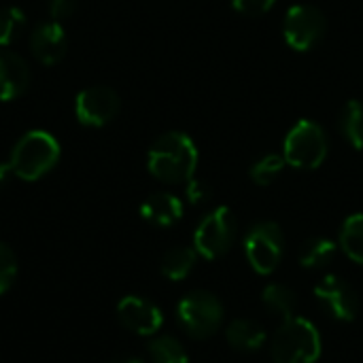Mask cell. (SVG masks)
Instances as JSON below:
<instances>
[{
	"instance_id": "cell-1",
	"label": "cell",
	"mask_w": 363,
	"mask_h": 363,
	"mask_svg": "<svg viewBox=\"0 0 363 363\" xmlns=\"http://www.w3.org/2000/svg\"><path fill=\"white\" fill-rule=\"evenodd\" d=\"M147 168L162 183H187L198 168V147L185 132H168L151 145Z\"/></svg>"
},
{
	"instance_id": "cell-2",
	"label": "cell",
	"mask_w": 363,
	"mask_h": 363,
	"mask_svg": "<svg viewBox=\"0 0 363 363\" xmlns=\"http://www.w3.org/2000/svg\"><path fill=\"white\" fill-rule=\"evenodd\" d=\"M323 351V340L317 325L304 317H287L277 328L270 340L274 363H317Z\"/></svg>"
},
{
	"instance_id": "cell-3",
	"label": "cell",
	"mask_w": 363,
	"mask_h": 363,
	"mask_svg": "<svg viewBox=\"0 0 363 363\" xmlns=\"http://www.w3.org/2000/svg\"><path fill=\"white\" fill-rule=\"evenodd\" d=\"M60 160V143L45 130H32L23 134L11 153V170L21 181H38Z\"/></svg>"
},
{
	"instance_id": "cell-4",
	"label": "cell",
	"mask_w": 363,
	"mask_h": 363,
	"mask_svg": "<svg viewBox=\"0 0 363 363\" xmlns=\"http://www.w3.org/2000/svg\"><path fill=\"white\" fill-rule=\"evenodd\" d=\"M177 319L181 328L196 340H206L215 336L225 319L221 300L211 291H189L177 306Z\"/></svg>"
},
{
	"instance_id": "cell-5",
	"label": "cell",
	"mask_w": 363,
	"mask_h": 363,
	"mask_svg": "<svg viewBox=\"0 0 363 363\" xmlns=\"http://www.w3.org/2000/svg\"><path fill=\"white\" fill-rule=\"evenodd\" d=\"M328 151H330V143H328L325 130L311 119L298 121L287 132L285 143H283L285 164H289L298 170L319 168L325 162Z\"/></svg>"
},
{
	"instance_id": "cell-6",
	"label": "cell",
	"mask_w": 363,
	"mask_h": 363,
	"mask_svg": "<svg viewBox=\"0 0 363 363\" xmlns=\"http://www.w3.org/2000/svg\"><path fill=\"white\" fill-rule=\"evenodd\" d=\"M285 253V234L279 223L274 221H259L255 223L245 236V255L251 268L262 274L270 277L283 262Z\"/></svg>"
},
{
	"instance_id": "cell-7",
	"label": "cell",
	"mask_w": 363,
	"mask_h": 363,
	"mask_svg": "<svg viewBox=\"0 0 363 363\" xmlns=\"http://www.w3.org/2000/svg\"><path fill=\"white\" fill-rule=\"evenodd\" d=\"M236 234L238 223L234 213L228 206H217L196 228L194 249L204 259H219L232 249Z\"/></svg>"
},
{
	"instance_id": "cell-8",
	"label": "cell",
	"mask_w": 363,
	"mask_h": 363,
	"mask_svg": "<svg viewBox=\"0 0 363 363\" xmlns=\"http://www.w3.org/2000/svg\"><path fill=\"white\" fill-rule=\"evenodd\" d=\"M325 15L311 4H296L285 13L283 36L294 51L313 49L325 34Z\"/></svg>"
},
{
	"instance_id": "cell-9",
	"label": "cell",
	"mask_w": 363,
	"mask_h": 363,
	"mask_svg": "<svg viewBox=\"0 0 363 363\" xmlns=\"http://www.w3.org/2000/svg\"><path fill=\"white\" fill-rule=\"evenodd\" d=\"M315 298L321 304V308L336 321L351 323L359 315L357 291L336 274H328L315 285Z\"/></svg>"
},
{
	"instance_id": "cell-10",
	"label": "cell",
	"mask_w": 363,
	"mask_h": 363,
	"mask_svg": "<svg viewBox=\"0 0 363 363\" xmlns=\"http://www.w3.org/2000/svg\"><path fill=\"white\" fill-rule=\"evenodd\" d=\"M119 113V96L115 89L94 85L83 89L74 100V115L79 123L89 128L106 125Z\"/></svg>"
},
{
	"instance_id": "cell-11",
	"label": "cell",
	"mask_w": 363,
	"mask_h": 363,
	"mask_svg": "<svg viewBox=\"0 0 363 363\" xmlns=\"http://www.w3.org/2000/svg\"><path fill=\"white\" fill-rule=\"evenodd\" d=\"M117 317L125 330L138 336H153L164 323L162 311L153 302L138 296H125L117 306Z\"/></svg>"
},
{
	"instance_id": "cell-12",
	"label": "cell",
	"mask_w": 363,
	"mask_h": 363,
	"mask_svg": "<svg viewBox=\"0 0 363 363\" xmlns=\"http://www.w3.org/2000/svg\"><path fill=\"white\" fill-rule=\"evenodd\" d=\"M30 47L32 53L36 55V60H40L43 64L51 66L57 64L68 49V40L66 34L60 26V21H43L32 30L30 36Z\"/></svg>"
},
{
	"instance_id": "cell-13",
	"label": "cell",
	"mask_w": 363,
	"mask_h": 363,
	"mask_svg": "<svg viewBox=\"0 0 363 363\" xmlns=\"http://www.w3.org/2000/svg\"><path fill=\"white\" fill-rule=\"evenodd\" d=\"M30 83L28 64L15 53H0V100L19 98Z\"/></svg>"
},
{
	"instance_id": "cell-14",
	"label": "cell",
	"mask_w": 363,
	"mask_h": 363,
	"mask_svg": "<svg viewBox=\"0 0 363 363\" xmlns=\"http://www.w3.org/2000/svg\"><path fill=\"white\" fill-rule=\"evenodd\" d=\"M140 215L153 225L168 228V225H174L183 217V202L174 194L157 191L143 202Z\"/></svg>"
},
{
	"instance_id": "cell-15",
	"label": "cell",
	"mask_w": 363,
	"mask_h": 363,
	"mask_svg": "<svg viewBox=\"0 0 363 363\" xmlns=\"http://www.w3.org/2000/svg\"><path fill=\"white\" fill-rule=\"evenodd\" d=\"M225 340L238 353H255L266 342V330L253 319H234L225 330Z\"/></svg>"
},
{
	"instance_id": "cell-16",
	"label": "cell",
	"mask_w": 363,
	"mask_h": 363,
	"mask_svg": "<svg viewBox=\"0 0 363 363\" xmlns=\"http://www.w3.org/2000/svg\"><path fill=\"white\" fill-rule=\"evenodd\" d=\"M338 247L351 262L363 266V213H353L345 219L338 236Z\"/></svg>"
},
{
	"instance_id": "cell-17",
	"label": "cell",
	"mask_w": 363,
	"mask_h": 363,
	"mask_svg": "<svg viewBox=\"0 0 363 363\" xmlns=\"http://www.w3.org/2000/svg\"><path fill=\"white\" fill-rule=\"evenodd\" d=\"M196 259H198L196 249L177 247V249H170V251L162 257L160 270H162V274H164L168 281H183V279L189 277V272L194 270Z\"/></svg>"
},
{
	"instance_id": "cell-18",
	"label": "cell",
	"mask_w": 363,
	"mask_h": 363,
	"mask_svg": "<svg viewBox=\"0 0 363 363\" xmlns=\"http://www.w3.org/2000/svg\"><path fill=\"white\" fill-rule=\"evenodd\" d=\"M336 251H338V245L330 238H323V236L308 238L300 249V264L308 270L323 268L336 257Z\"/></svg>"
},
{
	"instance_id": "cell-19",
	"label": "cell",
	"mask_w": 363,
	"mask_h": 363,
	"mask_svg": "<svg viewBox=\"0 0 363 363\" xmlns=\"http://www.w3.org/2000/svg\"><path fill=\"white\" fill-rule=\"evenodd\" d=\"M262 302L266 304V308L270 313L287 319V317H294V313L298 308V294L294 289H289L287 285L270 283L262 291Z\"/></svg>"
},
{
	"instance_id": "cell-20",
	"label": "cell",
	"mask_w": 363,
	"mask_h": 363,
	"mask_svg": "<svg viewBox=\"0 0 363 363\" xmlns=\"http://www.w3.org/2000/svg\"><path fill=\"white\" fill-rule=\"evenodd\" d=\"M340 132L342 136L351 143L353 149H363V102L359 100H349L340 113Z\"/></svg>"
},
{
	"instance_id": "cell-21",
	"label": "cell",
	"mask_w": 363,
	"mask_h": 363,
	"mask_svg": "<svg viewBox=\"0 0 363 363\" xmlns=\"http://www.w3.org/2000/svg\"><path fill=\"white\" fill-rule=\"evenodd\" d=\"M149 355L153 363H189V355L183 345L172 336H157L149 345Z\"/></svg>"
},
{
	"instance_id": "cell-22",
	"label": "cell",
	"mask_w": 363,
	"mask_h": 363,
	"mask_svg": "<svg viewBox=\"0 0 363 363\" xmlns=\"http://www.w3.org/2000/svg\"><path fill=\"white\" fill-rule=\"evenodd\" d=\"M283 168H285V157L283 155H277V153H268V155L259 157L251 166L249 174H251L253 183L266 187V185H272L279 179V174L283 172Z\"/></svg>"
},
{
	"instance_id": "cell-23",
	"label": "cell",
	"mask_w": 363,
	"mask_h": 363,
	"mask_svg": "<svg viewBox=\"0 0 363 363\" xmlns=\"http://www.w3.org/2000/svg\"><path fill=\"white\" fill-rule=\"evenodd\" d=\"M26 15L17 6L0 9V47H9L23 30Z\"/></svg>"
},
{
	"instance_id": "cell-24",
	"label": "cell",
	"mask_w": 363,
	"mask_h": 363,
	"mask_svg": "<svg viewBox=\"0 0 363 363\" xmlns=\"http://www.w3.org/2000/svg\"><path fill=\"white\" fill-rule=\"evenodd\" d=\"M15 274H17L15 253L11 251V247L0 242V296L9 291V287L15 281Z\"/></svg>"
},
{
	"instance_id": "cell-25",
	"label": "cell",
	"mask_w": 363,
	"mask_h": 363,
	"mask_svg": "<svg viewBox=\"0 0 363 363\" xmlns=\"http://www.w3.org/2000/svg\"><path fill=\"white\" fill-rule=\"evenodd\" d=\"M185 185H187V187H185V196H187L189 204H194V206L206 204V202L211 200V196H213L211 185L204 183V181H200V179H191V181H187Z\"/></svg>"
},
{
	"instance_id": "cell-26",
	"label": "cell",
	"mask_w": 363,
	"mask_h": 363,
	"mask_svg": "<svg viewBox=\"0 0 363 363\" xmlns=\"http://www.w3.org/2000/svg\"><path fill=\"white\" fill-rule=\"evenodd\" d=\"M274 2L277 0H232V6L242 15L259 17V15H266L274 6Z\"/></svg>"
},
{
	"instance_id": "cell-27",
	"label": "cell",
	"mask_w": 363,
	"mask_h": 363,
	"mask_svg": "<svg viewBox=\"0 0 363 363\" xmlns=\"http://www.w3.org/2000/svg\"><path fill=\"white\" fill-rule=\"evenodd\" d=\"M49 11H51L53 21L68 19V17H72L74 11H77V0H51Z\"/></svg>"
},
{
	"instance_id": "cell-28",
	"label": "cell",
	"mask_w": 363,
	"mask_h": 363,
	"mask_svg": "<svg viewBox=\"0 0 363 363\" xmlns=\"http://www.w3.org/2000/svg\"><path fill=\"white\" fill-rule=\"evenodd\" d=\"M13 174L11 164L9 162H0V187H4L9 183V177Z\"/></svg>"
},
{
	"instance_id": "cell-29",
	"label": "cell",
	"mask_w": 363,
	"mask_h": 363,
	"mask_svg": "<svg viewBox=\"0 0 363 363\" xmlns=\"http://www.w3.org/2000/svg\"><path fill=\"white\" fill-rule=\"evenodd\" d=\"M119 363H143L140 359H128V362H119Z\"/></svg>"
}]
</instances>
